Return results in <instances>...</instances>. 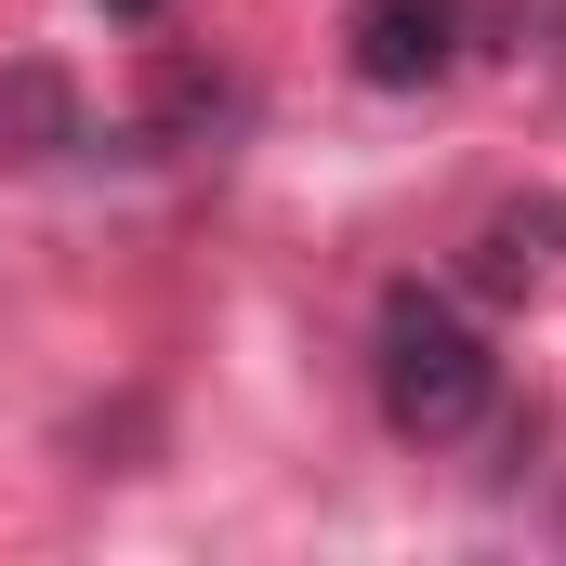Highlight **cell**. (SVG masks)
Listing matches in <instances>:
<instances>
[{
	"label": "cell",
	"instance_id": "cell-1",
	"mask_svg": "<svg viewBox=\"0 0 566 566\" xmlns=\"http://www.w3.org/2000/svg\"><path fill=\"white\" fill-rule=\"evenodd\" d=\"M369 396H382V422L409 434V448H461V434L501 409V356H488V329L448 303V290H382V329H369Z\"/></svg>",
	"mask_w": 566,
	"mask_h": 566
},
{
	"label": "cell",
	"instance_id": "cell-2",
	"mask_svg": "<svg viewBox=\"0 0 566 566\" xmlns=\"http://www.w3.org/2000/svg\"><path fill=\"white\" fill-rule=\"evenodd\" d=\"M461 53H474V13L461 0H343V66L369 93H434Z\"/></svg>",
	"mask_w": 566,
	"mask_h": 566
},
{
	"label": "cell",
	"instance_id": "cell-3",
	"mask_svg": "<svg viewBox=\"0 0 566 566\" xmlns=\"http://www.w3.org/2000/svg\"><path fill=\"white\" fill-rule=\"evenodd\" d=\"M554 264H566V211H554V198H514V211H488V224H474V251H461V277L488 290V303L541 290Z\"/></svg>",
	"mask_w": 566,
	"mask_h": 566
},
{
	"label": "cell",
	"instance_id": "cell-4",
	"mask_svg": "<svg viewBox=\"0 0 566 566\" xmlns=\"http://www.w3.org/2000/svg\"><path fill=\"white\" fill-rule=\"evenodd\" d=\"M238 106H251V93H238V66H211V53H158V66H145V145H211Z\"/></svg>",
	"mask_w": 566,
	"mask_h": 566
},
{
	"label": "cell",
	"instance_id": "cell-5",
	"mask_svg": "<svg viewBox=\"0 0 566 566\" xmlns=\"http://www.w3.org/2000/svg\"><path fill=\"white\" fill-rule=\"evenodd\" d=\"M80 145V80L66 66H0V171H27V158H66Z\"/></svg>",
	"mask_w": 566,
	"mask_h": 566
},
{
	"label": "cell",
	"instance_id": "cell-6",
	"mask_svg": "<svg viewBox=\"0 0 566 566\" xmlns=\"http://www.w3.org/2000/svg\"><path fill=\"white\" fill-rule=\"evenodd\" d=\"M106 13H119V27H145V13H171V0H106Z\"/></svg>",
	"mask_w": 566,
	"mask_h": 566
}]
</instances>
